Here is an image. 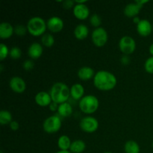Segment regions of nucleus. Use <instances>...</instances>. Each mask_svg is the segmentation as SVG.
<instances>
[{
	"mask_svg": "<svg viewBox=\"0 0 153 153\" xmlns=\"http://www.w3.org/2000/svg\"><path fill=\"white\" fill-rule=\"evenodd\" d=\"M73 113V107L69 102H64L60 104L58 108V114L63 117H70Z\"/></svg>",
	"mask_w": 153,
	"mask_h": 153,
	"instance_id": "nucleus-20",
	"label": "nucleus"
},
{
	"mask_svg": "<svg viewBox=\"0 0 153 153\" xmlns=\"http://www.w3.org/2000/svg\"><path fill=\"white\" fill-rule=\"evenodd\" d=\"M152 148H153V142H152Z\"/></svg>",
	"mask_w": 153,
	"mask_h": 153,
	"instance_id": "nucleus-42",
	"label": "nucleus"
},
{
	"mask_svg": "<svg viewBox=\"0 0 153 153\" xmlns=\"http://www.w3.org/2000/svg\"><path fill=\"white\" fill-rule=\"evenodd\" d=\"M90 22H91V24L93 26L96 27V28H99L102 23L101 16L100 15L97 14V13L91 15V17H90Z\"/></svg>",
	"mask_w": 153,
	"mask_h": 153,
	"instance_id": "nucleus-26",
	"label": "nucleus"
},
{
	"mask_svg": "<svg viewBox=\"0 0 153 153\" xmlns=\"http://www.w3.org/2000/svg\"><path fill=\"white\" fill-rule=\"evenodd\" d=\"M95 75L94 70L91 67H87V66L81 67L78 71V76L82 81L90 80L94 78Z\"/></svg>",
	"mask_w": 153,
	"mask_h": 153,
	"instance_id": "nucleus-18",
	"label": "nucleus"
},
{
	"mask_svg": "<svg viewBox=\"0 0 153 153\" xmlns=\"http://www.w3.org/2000/svg\"><path fill=\"white\" fill-rule=\"evenodd\" d=\"M22 55V51L19 49L18 46H14L12 48L9 52V56L12 58V59H18Z\"/></svg>",
	"mask_w": 153,
	"mask_h": 153,
	"instance_id": "nucleus-27",
	"label": "nucleus"
},
{
	"mask_svg": "<svg viewBox=\"0 0 153 153\" xmlns=\"http://www.w3.org/2000/svg\"><path fill=\"white\" fill-rule=\"evenodd\" d=\"M27 31H28L27 27L23 25H17L14 28V33L16 35L19 36V37L25 35L26 34Z\"/></svg>",
	"mask_w": 153,
	"mask_h": 153,
	"instance_id": "nucleus-29",
	"label": "nucleus"
},
{
	"mask_svg": "<svg viewBox=\"0 0 153 153\" xmlns=\"http://www.w3.org/2000/svg\"><path fill=\"white\" fill-rule=\"evenodd\" d=\"M46 25L48 29L52 32H59L64 28V21L59 16H54L46 21Z\"/></svg>",
	"mask_w": 153,
	"mask_h": 153,
	"instance_id": "nucleus-9",
	"label": "nucleus"
},
{
	"mask_svg": "<svg viewBox=\"0 0 153 153\" xmlns=\"http://www.w3.org/2000/svg\"><path fill=\"white\" fill-rule=\"evenodd\" d=\"M117 78L113 73L106 70H100L96 73L94 78V86L103 91H111L117 85Z\"/></svg>",
	"mask_w": 153,
	"mask_h": 153,
	"instance_id": "nucleus-1",
	"label": "nucleus"
},
{
	"mask_svg": "<svg viewBox=\"0 0 153 153\" xmlns=\"http://www.w3.org/2000/svg\"><path fill=\"white\" fill-rule=\"evenodd\" d=\"M55 153H72L71 152H70V151H62V150H60L58 151V152H55Z\"/></svg>",
	"mask_w": 153,
	"mask_h": 153,
	"instance_id": "nucleus-39",
	"label": "nucleus"
},
{
	"mask_svg": "<svg viewBox=\"0 0 153 153\" xmlns=\"http://www.w3.org/2000/svg\"><path fill=\"white\" fill-rule=\"evenodd\" d=\"M86 149L85 141L82 140H76L72 142L70 148V152L72 153H82Z\"/></svg>",
	"mask_w": 153,
	"mask_h": 153,
	"instance_id": "nucleus-21",
	"label": "nucleus"
},
{
	"mask_svg": "<svg viewBox=\"0 0 153 153\" xmlns=\"http://www.w3.org/2000/svg\"><path fill=\"white\" fill-rule=\"evenodd\" d=\"M89 34V29L88 26L84 24H79L76 25L74 29V35L78 40H84Z\"/></svg>",
	"mask_w": 153,
	"mask_h": 153,
	"instance_id": "nucleus-19",
	"label": "nucleus"
},
{
	"mask_svg": "<svg viewBox=\"0 0 153 153\" xmlns=\"http://www.w3.org/2000/svg\"><path fill=\"white\" fill-rule=\"evenodd\" d=\"M26 27L28 32L34 37H38L44 34L47 28L46 22L40 16L31 17L27 22Z\"/></svg>",
	"mask_w": 153,
	"mask_h": 153,
	"instance_id": "nucleus-3",
	"label": "nucleus"
},
{
	"mask_svg": "<svg viewBox=\"0 0 153 153\" xmlns=\"http://www.w3.org/2000/svg\"><path fill=\"white\" fill-rule=\"evenodd\" d=\"M135 2L137 3V4H140V6H142V7H143V4H146V3H147V2H149V1H147V0H144V1H135Z\"/></svg>",
	"mask_w": 153,
	"mask_h": 153,
	"instance_id": "nucleus-36",
	"label": "nucleus"
},
{
	"mask_svg": "<svg viewBox=\"0 0 153 153\" xmlns=\"http://www.w3.org/2000/svg\"><path fill=\"white\" fill-rule=\"evenodd\" d=\"M140 20H141V19H139L138 16H135V17L133 18V22H134V23L137 24H137L139 23V22H140Z\"/></svg>",
	"mask_w": 153,
	"mask_h": 153,
	"instance_id": "nucleus-37",
	"label": "nucleus"
},
{
	"mask_svg": "<svg viewBox=\"0 0 153 153\" xmlns=\"http://www.w3.org/2000/svg\"><path fill=\"white\" fill-rule=\"evenodd\" d=\"M75 1H72V0H66V1H63V6H64V8L66 9H70L72 7H74L75 4Z\"/></svg>",
	"mask_w": 153,
	"mask_h": 153,
	"instance_id": "nucleus-32",
	"label": "nucleus"
},
{
	"mask_svg": "<svg viewBox=\"0 0 153 153\" xmlns=\"http://www.w3.org/2000/svg\"><path fill=\"white\" fill-rule=\"evenodd\" d=\"M9 126H10V129L11 130H13V131H16V130L19 129V123H18V122L13 120L10 124H9Z\"/></svg>",
	"mask_w": 153,
	"mask_h": 153,
	"instance_id": "nucleus-33",
	"label": "nucleus"
},
{
	"mask_svg": "<svg viewBox=\"0 0 153 153\" xmlns=\"http://www.w3.org/2000/svg\"><path fill=\"white\" fill-rule=\"evenodd\" d=\"M12 115L7 110H1L0 111V123L1 125H7L12 122Z\"/></svg>",
	"mask_w": 153,
	"mask_h": 153,
	"instance_id": "nucleus-24",
	"label": "nucleus"
},
{
	"mask_svg": "<svg viewBox=\"0 0 153 153\" xmlns=\"http://www.w3.org/2000/svg\"><path fill=\"white\" fill-rule=\"evenodd\" d=\"M152 29H153V25H152Z\"/></svg>",
	"mask_w": 153,
	"mask_h": 153,
	"instance_id": "nucleus-43",
	"label": "nucleus"
},
{
	"mask_svg": "<svg viewBox=\"0 0 153 153\" xmlns=\"http://www.w3.org/2000/svg\"><path fill=\"white\" fill-rule=\"evenodd\" d=\"M34 62H33L32 60H30V59L25 60V61L23 62V64H22V67H23L24 70H32V69L34 68Z\"/></svg>",
	"mask_w": 153,
	"mask_h": 153,
	"instance_id": "nucleus-31",
	"label": "nucleus"
},
{
	"mask_svg": "<svg viewBox=\"0 0 153 153\" xmlns=\"http://www.w3.org/2000/svg\"><path fill=\"white\" fill-rule=\"evenodd\" d=\"M34 100L38 105L42 106V107L49 105L52 102L50 94L46 92V91H40V92L37 93L34 97Z\"/></svg>",
	"mask_w": 153,
	"mask_h": 153,
	"instance_id": "nucleus-13",
	"label": "nucleus"
},
{
	"mask_svg": "<svg viewBox=\"0 0 153 153\" xmlns=\"http://www.w3.org/2000/svg\"><path fill=\"white\" fill-rule=\"evenodd\" d=\"M49 109H50L52 111H58L59 105H58V103L55 102H51V104L49 105Z\"/></svg>",
	"mask_w": 153,
	"mask_h": 153,
	"instance_id": "nucleus-35",
	"label": "nucleus"
},
{
	"mask_svg": "<svg viewBox=\"0 0 153 153\" xmlns=\"http://www.w3.org/2000/svg\"><path fill=\"white\" fill-rule=\"evenodd\" d=\"M149 53H150L151 55H152L153 56V43H152V44H151V46H149Z\"/></svg>",
	"mask_w": 153,
	"mask_h": 153,
	"instance_id": "nucleus-38",
	"label": "nucleus"
},
{
	"mask_svg": "<svg viewBox=\"0 0 153 153\" xmlns=\"http://www.w3.org/2000/svg\"><path fill=\"white\" fill-rule=\"evenodd\" d=\"M61 127V120L57 115L49 117L44 120L43 124V130L48 134L58 132Z\"/></svg>",
	"mask_w": 153,
	"mask_h": 153,
	"instance_id": "nucleus-5",
	"label": "nucleus"
},
{
	"mask_svg": "<svg viewBox=\"0 0 153 153\" xmlns=\"http://www.w3.org/2000/svg\"><path fill=\"white\" fill-rule=\"evenodd\" d=\"M43 52V46L39 43H33L29 46L28 49V55L31 59H37L42 55Z\"/></svg>",
	"mask_w": 153,
	"mask_h": 153,
	"instance_id": "nucleus-14",
	"label": "nucleus"
},
{
	"mask_svg": "<svg viewBox=\"0 0 153 153\" xmlns=\"http://www.w3.org/2000/svg\"><path fill=\"white\" fill-rule=\"evenodd\" d=\"M144 68L148 73L153 74V56L146 59L144 64Z\"/></svg>",
	"mask_w": 153,
	"mask_h": 153,
	"instance_id": "nucleus-30",
	"label": "nucleus"
},
{
	"mask_svg": "<svg viewBox=\"0 0 153 153\" xmlns=\"http://www.w3.org/2000/svg\"><path fill=\"white\" fill-rule=\"evenodd\" d=\"M84 94H85V88L81 84H74L70 88V96L73 100L80 101L84 97Z\"/></svg>",
	"mask_w": 153,
	"mask_h": 153,
	"instance_id": "nucleus-16",
	"label": "nucleus"
},
{
	"mask_svg": "<svg viewBox=\"0 0 153 153\" xmlns=\"http://www.w3.org/2000/svg\"><path fill=\"white\" fill-rule=\"evenodd\" d=\"M119 48L124 55H130L136 49L135 40L130 36H123L119 41Z\"/></svg>",
	"mask_w": 153,
	"mask_h": 153,
	"instance_id": "nucleus-7",
	"label": "nucleus"
},
{
	"mask_svg": "<svg viewBox=\"0 0 153 153\" xmlns=\"http://www.w3.org/2000/svg\"><path fill=\"white\" fill-rule=\"evenodd\" d=\"M104 153H112V152H104Z\"/></svg>",
	"mask_w": 153,
	"mask_h": 153,
	"instance_id": "nucleus-40",
	"label": "nucleus"
},
{
	"mask_svg": "<svg viewBox=\"0 0 153 153\" xmlns=\"http://www.w3.org/2000/svg\"><path fill=\"white\" fill-rule=\"evenodd\" d=\"M71 140L67 135H61L58 140V146L61 150L69 151L71 146Z\"/></svg>",
	"mask_w": 153,
	"mask_h": 153,
	"instance_id": "nucleus-22",
	"label": "nucleus"
},
{
	"mask_svg": "<svg viewBox=\"0 0 153 153\" xmlns=\"http://www.w3.org/2000/svg\"><path fill=\"white\" fill-rule=\"evenodd\" d=\"M91 38H92V41L95 46L101 47L107 43L108 36L107 31L104 28L99 27L93 31Z\"/></svg>",
	"mask_w": 153,
	"mask_h": 153,
	"instance_id": "nucleus-6",
	"label": "nucleus"
},
{
	"mask_svg": "<svg viewBox=\"0 0 153 153\" xmlns=\"http://www.w3.org/2000/svg\"><path fill=\"white\" fill-rule=\"evenodd\" d=\"M124 150L126 153H140V146L134 140H128L125 143Z\"/></svg>",
	"mask_w": 153,
	"mask_h": 153,
	"instance_id": "nucleus-23",
	"label": "nucleus"
},
{
	"mask_svg": "<svg viewBox=\"0 0 153 153\" xmlns=\"http://www.w3.org/2000/svg\"><path fill=\"white\" fill-rule=\"evenodd\" d=\"M99 105H100V102H99L98 99L94 95L85 96L79 102V106L81 111L83 113L88 114L97 111Z\"/></svg>",
	"mask_w": 153,
	"mask_h": 153,
	"instance_id": "nucleus-4",
	"label": "nucleus"
},
{
	"mask_svg": "<svg viewBox=\"0 0 153 153\" xmlns=\"http://www.w3.org/2000/svg\"><path fill=\"white\" fill-rule=\"evenodd\" d=\"M50 96L52 102L58 105L67 102L70 96V89L66 84L63 82H56L50 89Z\"/></svg>",
	"mask_w": 153,
	"mask_h": 153,
	"instance_id": "nucleus-2",
	"label": "nucleus"
},
{
	"mask_svg": "<svg viewBox=\"0 0 153 153\" xmlns=\"http://www.w3.org/2000/svg\"><path fill=\"white\" fill-rule=\"evenodd\" d=\"M142 6L136 2L129 3L124 8V14L128 17H135L140 12Z\"/></svg>",
	"mask_w": 153,
	"mask_h": 153,
	"instance_id": "nucleus-17",
	"label": "nucleus"
},
{
	"mask_svg": "<svg viewBox=\"0 0 153 153\" xmlns=\"http://www.w3.org/2000/svg\"><path fill=\"white\" fill-rule=\"evenodd\" d=\"M152 25L147 19H141L137 25V31L140 35L143 37H147L152 31Z\"/></svg>",
	"mask_w": 153,
	"mask_h": 153,
	"instance_id": "nucleus-12",
	"label": "nucleus"
},
{
	"mask_svg": "<svg viewBox=\"0 0 153 153\" xmlns=\"http://www.w3.org/2000/svg\"><path fill=\"white\" fill-rule=\"evenodd\" d=\"M0 153H3V152H2V151H1V152H0Z\"/></svg>",
	"mask_w": 153,
	"mask_h": 153,
	"instance_id": "nucleus-41",
	"label": "nucleus"
},
{
	"mask_svg": "<svg viewBox=\"0 0 153 153\" xmlns=\"http://www.w3.org/2000/svg\"><path fill=\"white\" fill-rule=\"evenodd\" d=\"M80 128L86 133H94L98 129L99 122L94 117H85L81 120Z\"/></svg>",
	"mask_w": 153,
	"mask_h": 153,
	"instance_id": "nucleus-8",
	"label": "nucleus"
},
{
	"mask_svg": "<svg viewBox=\"0 0 153 153\" xmlns=\"http://www.w3.org/2000/svg\"><path fill=\"white\" fill-rule=\"evenodd\" d=\"M9 86L10 89L15 93L21 94L25 91L26 88V84L25 82L19 76H13L10 79L9 82Z\"/></svg>",
	"mask_w": 153,
	"mask_h": 153,
	"instance_id": "nucleus-10",
	"label": "nucleus"
},
{
	"mask_svg": "<svg viewBox=\"0 0 153 153\" xmlns=\"http://www.w3.org/2000/svg\"><path fill=\"white\" fill-rule=\"evenodd\" d=\"M41 43L46 47H52L55 43V38L53 35L49 33H46L41 37Z\"/></svg>",
	"mask_w": 153,
	"mask_h": 153,
	"instance_id": "nucleus-25",
	"label": "nucleus"
},
{
	"mask_svg": "<svg viewBox=\"0 0 153 153\" xmlns=\"http://www.w3.org/2000/svg\"><path fill=\"white\" fill-rule=\"evenodd\" d=\"M121 63H122L123 65H128L130 63V58L128 57V55H124L121 58Z\"/></svg>",
	"mask_w": 153,
	"mask_h": 153,
	"instance_id": "nucleus-34",
	"label": "nucleus"
},
{
	"mask_svg": "<svg viewBox=\"0 0 153 153\" xmlns=\"http://www.w3.org/2000/svg\"><path fill=\"white\" fill-rule=\"evenodd\" d=\"M14 32V28L9 22H3L0 24V37L1 39L10 38Z\"/></svg>",
	"mask_w": 153,
	"mask_h": 153,
	"instance_id": "nucleus-15",
	"label": "nucleus"
},
{
	"mask_svg": "<svg viewBox=\"0 0 153 153\" xmlns=\"http://www.w3.org/2000/svg\"><path fill=\"white\" fill-rule=\"evenodd\" d=\"M73 14L80 20H85L90 15V10L85 4H76L73 7Z\"/></svg>",
	"mask_w": 153,
	"mask_h": 153,
	"instance_id": "nucleus-11",
	"label": "nucleus"
},
{
	"mask_svg": "<svg viewBox=\"0 0 153 153\" xmlns=\"http://www.w3.org/2000/svg\"><path fill=\"white\" fill-rule=\"evenodd\" d=\"M9 52L10 51H9L7 46L4 43H1L0 44V60L3 61L5 59L7 55H9Z\"/></svg>",
	"mask_w": 153,
	"mask_h": 153,
	"instance_id": "nucleus-28",
	"label": "nucleus"
}]
</instances>
